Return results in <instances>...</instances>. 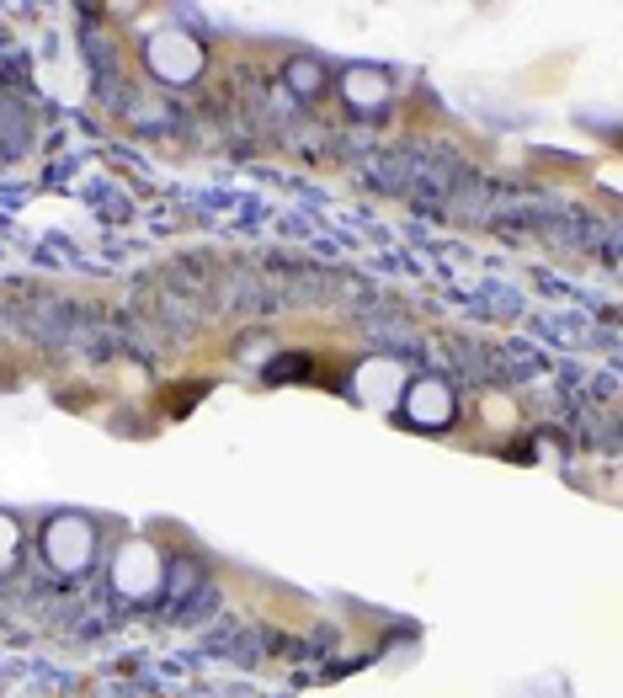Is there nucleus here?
<instances>
[{"label": "nucleus", "instance_id": "nucleus-1", "mask_svg": "<svg viewBox=\"0 0 623 698\" xmlns=\"http://www.w3.org/2000/svg\"><path fill=\"white\" fill-rule=\"evenodd\" d=\"M347 86H352L357 107H379V102H384V81H379V75H368V70H352V75H347Z\"/></svg>", "mask_w": 623, "mask_h": 698}, {"label": "nucleus", "instance_id": "nucleus-2", "mask_svg": "<svg viewBox=\"0 0 623 698\" xmlns=\"http://www.w3.org/2000/svg\"><path fill=\"white\" fill-rule=\"evenodd\" d=\"M17 544H22V533L11 528V517H0V565H6V560L17 554Z\"/></svg>", "mask_w": 623, "mask_h": 698}]
</instances>
